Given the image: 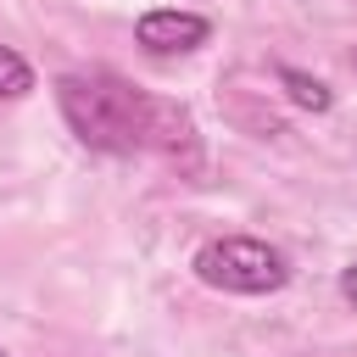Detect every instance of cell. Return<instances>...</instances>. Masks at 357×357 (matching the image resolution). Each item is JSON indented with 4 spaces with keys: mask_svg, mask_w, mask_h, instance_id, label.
<instances>
[{
    "mask_svg": "<svg viewBox=\"0 0 357 357\" xmlns=\"http://www.w3.org/2000/svg\"><path fill=\"white\" fill-rule=\"evenodd\" d=\"M56 106L67 117V128L78 134V145L106 151V156H167L195 167L201 162V134L195 117L178 100L145 95L117 73H61L56 78Z\"/></svg>",
    "mask_w": 357,
    "mask_h": 357,
    "instance_id": "1",
    "label": "cell"
},
{
    "mask_svg": "<svg viewBox=\"0 0 357 357\" xmlns=\"http://www.w3.org/2000/svg\"><path fill=\"white\" fill-rule=\"evenodd\" d=\"M195 279L223 296H273L290 284V257L251 234H218L195 251Z\"/></svg>",
    "mask_w": 357,
    "mask_h": 357,
    "instance_id": "2",
    "label": "cell"
},
{
    "mask_svg": "<svg viewBox=\"0 0 357 357\" xmlns=\"http://www.w3.org/2000/svg\"><path fill=\"white\" fill-rule=\"evenodd\" d=\"M134 39L151 50V56H184V50H201L212 39V22L201 11H178V6H156L134 22Z\"/></svg>",
    "mask_w": 357,
    "mask_h": 357,
    "instance_id": "3",
    "label": "cell"
},
{
    "mask_svg": "<svg viewBox=\"0 0 357 357\" xmlns=\"http://www.w3.org/2000/svg\"><path fill=\"white\" fill-rule=\"evenodd\" d=\"M279 84H284V95H290L296 106H307V112H329V106H335V89H329L324 78L301 73V67H279Z\"/></svg>",
    "mask_w": 357,
    "mask_h": 357,
    "instance_id": "4",
    "label": "cell"
},
{
    "mask_svg": "<svg viewBox=\"0 0 357 357\" xmlns=\"http://www.w3.org/2000/svg\"><path fill=\"white\" fill-rule=\"evenodd\" d=\"M28 89H33V67H28L17 50L0 45V100H22Z\"/></svg>",
    "mask_w": 357,
    "mask_h": 357,
    "instance_id": "5",
    "label": "cell"
},
{
    "mask_svg": "<svg viewBox=\"0 0 357 357\" xmlns=\"http://www.w3.org/2000/svg\"><path fill=\"white\" fill-rule=\"evenodd\" d=\"M340 296L357 307V262H351V268H340Z\"/></svg>",
    "mask_w": 357,
    "mask_h": 357,
    "instance_id": "6",
    "label": "cell"
},
{
    "mask_svg": "<svg viewBox=\"0 0 357 357\" xmlns=\"http://www.w3.org/2000/svg\"><path fill=\"white\" fill-rule=\"evenodd\" d=\"M0 357H6V351H0Z\"/></svg>",
    "mask_w": 357,
    "mask_h": 357,
    "instance_id": "7",
    "label": "cell"
}]
</instances>
